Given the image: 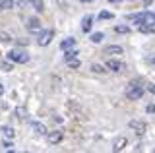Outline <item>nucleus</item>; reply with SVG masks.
Instances as JSON below:
<instances>
[{
    "instance_id": "obj_31",
    "label": "nucleus",
    "mask_w": 155,
    "mask_h": 153,
    "mask_svg": "<svg viewBox=\"0 0 155 153\" xmlns=\"http://www.w3.org/2000/svg\"><path fill=\"white\" fill-rule=\"evenodd\" d=\"M81 2H91V0H81Z\"/></svg>"
},
{
    "instance_id": "obj_20",
    "label": "nucleus",
    "mask_w": 155,
    "mask_h": 153,
    "mask_svg": "<svg viewBox=\"0 0 155 153\" xmlns=\"http://www.w3.org/2000/svg\"><path fill=\"white\" fill-rule=\"evenodd\" d=\"M124 145H126V138H120L118 142H114L113 151H120V149H124Z\"/></svg>"
},
{
    "instance_id": "obj_4",
    "label": "nucleus",
    "mask_w": 155,
    "mask_h": 153,
    "mask_svg": "<svg viewBox=\"0 0 155 153\" xmlns=\"http://www.w3.org/2000/svg\"><path fill=\"white\" fill-rule=\"evenodd\" d=\"M52 39H54V29H41L39 35H37V45L47 47V45H51Z\"/></svg>"
},
{
    "instance_id": "obj_7",
    "label": "nucleus",
    "mask_w": 155,
    "mask_h": 153,
    "mask_svg": "<svg viewBox=\"0 0 155 153\" xmlns=\"http://www.w3.org/2000/svg\"><path fill=\"white\" fill-rule=\"evenodd\" d=\"M45 136H47V140H48V143H51V145H54V143H60V142H62V132H60V130L47 132Z\"/></svg>"
},
{
    "instance_id": "obj_15",
    "label": "nucleus",
    "mask_w": 155,
    "mask_h": 153,
    "mask_svg": "<svg viewBox=\"0 0 155 153\" xmlns=\"http://www.w3.org/2000/svg\"><path fill=\"white\" fill-rule=\"evenodd\" d=\"M132 31L128 25H114V33H118V35H128V33Z\"/></svg>"
},
{
    "instance_id": "obj_11",
    "label": "nucleus",
    "mask_w": 155,
    "mask_h": 153,
    "mask_svg": "<svg viewBox=\"0 0 155 153\" xmlns=\"http://www.w3.org/2000/svg\"><path fill=\"white\" fill-rule=\"evenodd\" d=\"M76 47V39L74 37H68V39H64L60 43V50H68V49H74Z\"/></svg>"
},
{
    "instance_id": "obj_29",
    "label": "nucleus",
    "mask_w": 155,
    "mask_h": 153,
    "mask_svg": "<svg viewBox=\"0 0 155 153\" xmlns=\"http://www.w3.org/2000/svg\"><path fill=\"white\" fill-rule=\"evenodd\" d=\"M151 62H153V64H155V56H153V58H151Z\"/></svg>"
},
{
    "instance_id": "obj_14",
    "label": "nucleus",
    "mask_w": 155,
    "mask_h": 153,
    "mask_svg": "<svg viewBox=\"0 0 155 153\" xmlns=\"http://www.w3.org/2000/svg\"><path fill=\"white\" fill-rule=\"evenodd\" d=\"M14 6H16V2H14V0H0V12H4V10H12Z\"/></svg>"
},
{
    "instance_id": "obj_12",
    "label": "nucleus",
    "mask_w": 155,
    "mask_h": 153,
    "mask_svg": "<svg viewBox=\"0 0 155 153\" xmlns=\"http://www.w3.org/2000/svg\"><path fill=\"white\" fill-rule=\"evenodd\" d=\"M31 128L35 130V134H41V136H45V134H47L45 124H41V122H37V120H33V122H31Z\"/></svg>"
},
{
    "instance_id": "obj_27",
    "label": "nucleus",
    "mask_w": 155,
    "mask_h": 153,
    "mask_svg": "<svg viewBox=\"0 0 155 153\" xmlns=\"http://www.w3.org/2000/svg\"><path fill=\"white\" fill-rule=\"evenodd\" d=\"M145 91H149V93H153V95H155V83H149L147 87H145Z\"/></svg>"
},
{
    "instance_id": "obj_24",
    "label": "nucleus",
    "mask_w": 155,
    "mask_h": 153,
    "mask_svg": "<svg viewBox=\"0 0 155 153\" xmlns=\"http://www.w3.org/2000/svg\"><path fill=\"white\" fill-rule=\"evenodd\" d=\"M0 41H2V43H10V41H12V35H8V33L0 31Z\"/></svg>"
},
{
    "instance_id": "obj_2",
    "label": "nucleus",
    "mask_w": 155,
    "mask_h": 153,
    "mask_svg": "<svg viewBox=\"0 0 155 153\" xmlns=\"http://www.w3.org/2000/svg\"><path fill=\"white\" fill-rule=\"evenodd\" d=\"M6 58L10 62H16V64H25V62H29V54L25 50H19V49H12L6 52Z\"/></svg>"
},
{
    "instance_id": "obj_9",
    "label": "nucleus",
    "mask_w": 155,
    "mask_h": 153,
    "mask_svg": "<svg viewBox=\"0 0 155 153\" xmlns=\"http://www.w3.org/2000/svg\"><path fill=\"white\" fill-rule=\"evenodd\" d=\"M91 27H93V18H91V16H85L84 20H81V31H84V33H89Z\"/></svg>"
},
{
    "instance_id": "obj_13",
    "label": "nucleus",
    "mask_w": 155,
    "mask_h": 153,
    "mask_svg": "<svg viewBox=\"0 0 155 153\" xmlns=\"http://www.w3.org/2000/svg\"><path fill=\"white\" fill-rule=\"evenodd\" d=\"M130 128H134L138 134H143L145 132V124L143 122H138V120H132V122H130Z\"/></svg>"
},
{
    "instance_id": "obj_23",
    "label": "nucleus",
    "mask_w": 155,
    "mask_h": 153,
    "mask_svg": "<svg viewBox=\"0 0 155 153\" xmlns=\"http://www.w3.org/2000/svg\"><path fill=\"white\" fill-rule=\"evenodd\" d=\"M66 62H68V66H70V68H74V70L80 68V60H78V58H70V60H66Z\"/></svg>"
},
{
    "instance_id": "obj_10",
    "label": "nucleus",
    "mask_w": 155,
    "mask_h": 153,
    "mask_svg": "<svg viewBox=\"0 0 155 153\" xmlns=\"http://www.w3.org/2000/svg\"><path fill=\"white\" fill-rule=\"evenodd\" d=\"M140 31H142L143 35H151V33H155V21L142 23V25H140Z\"/></svg>"
},
{
    "instance_id": "obj_26",
    "label": "nucleus",
    "mask_w": 155,
    "mask_h": 153,
    "mask_svg": "<svg viewBox=\"0 0 155 153\" xmlns=\"http://www.w3.org/2000/svg\"><path fill=\"white\" fill-rule=\"evenodd\" d=\"M145 112H147V114H155V105H147V107H145Z\"/></svg>"
},
{
    "instance_id": "obj_19",
    "label": "nucleus",
    "mask_w": 155,
    "mask_h": 153,
    "mask_svg": "<svg viewBox=\"0 0 155 153\" xmlns=\"http://www.w3.org/2000/svg\"><path fill=\"white\" fill-rule=\"evenodd\" d=\"M27 2H29V4H31V6H33V8H35V10H37V12H43V8H45V4H43V2H41V0H27Z\"/></svg>"
},
{
    "instance_id": "obj_5",
    "label": "nucleus",
    "mask_w": 155,
    "mask_h": 153,
    "mask_svg": "<svg viewBox=\"0 0 155 153\" xmlns=\"http://www.w3.org/2000/svg\"><path fill=\"white\" fill-rule=\"evenodd\" d=\"M105 68H109L110 72H122L124 70V62L122 60H116V58H110L105 64Z\"/></svg>"
},
{
    "instance_id": "obj_1",
    "label": "nucleus",
    "mask_w": 155,
    "mask_h": 153,
    "mask_svg": "<svg viewBox=\"0 0 155 153\" xmlns=\"http://www.w3.org/2000/svg\"><path fill=\"white\" fill-rule=\"evenodd\" d=\"M126 20L134 21L136 25H142V23H149L155 21V12H138V14H128Z\"/></svg>"
},
{
    "instance_id": "obj_21",
    "label": "nucleus",
    "mask_w": 155,
    "mask_h": 153,
    "mask_svg": "<svg viewBox=\"0 0 155 153\" xmlns=\"http://www.w3.org/2000/svg\"><path fill=\"white\" fill-rule=\"evenodd\" d=\"M105 39V33L103 31H97V33H91V41L93 43H101Z\"/></svg>"
},
{
    "instance_id": "obj_8",
    "label": "nucleus",
    "mask_w": 155,
    "mask_h": 153,
    "mask_svg": "<svg viewBox=\"0 0 155 153\" xmlns=\"http://www.w3.org/2000/svg\"><path fill=\"white\" fill-rule=\"evenodd\" d=\"M103 52H105V54H122V47H120V45H109V47H105V49H103Z\"/></svg>"
},
{
    "instance_id": "obj_3",
    "label": "nucleus",
    "mask_w": 155,
    "mask_h": 153,
    "mask_svg": "<svg viewBox=\"0 0 155 153\" xmlns=\"http://www.w3.org/2000/svg\"><path fill=\"white\" fill-rule=\"evenodd\" d=\"M143 91H145V87H142L140 83H134V82H132L128 87H126L124 95H126V99H130V101H138V99H142Z\"/></svg>"
},
{
    "instance_id": "obj_18",
    "label": "nucleus",
    "mask_w": 155,
    "mask_h": 153,
    "mask_svg": "<svg viewBox=\"0 0 155 153\" xmlns=\"http://www.w3.org/2000/svg\"><path fill=\"white\" fill-rule=\"evenodd\" d=\"M2 134H4L6 138H10V140L16 136V132H14V128H12V126H2Z\"/></svg>"
},
{
    "instance_id": "obj_30",
    "label": "nucleus",
    "mask_w": 155,
    "mask_h": 153,
    "mask_svg": "<svg viewBox=\"0 0 155 153\" xmlns=\"http://www.w3.org/2000/svg\"><path fill=\"white\" fill-rule=\"evenodd\" d=\"M109 2H118V0H109Z\"/></svg>"
},
{
    "instance_id": "obj_17",
    "label": "nucleus",
    "mask_w": 155,
    "mask_h": 153,
    "mask_svg": "<svg viewBox=\"0 0 155 153\" xmlns=\"http://www.w3.org/2000/svg\"><path fill=\"white\" fill-rule=\"evenodd\" d=\"M97 18H99L101 21H103V20H113V18H114V14H113V12H109V10H101Z\"/></svg>"
},
{
    "instance_id": "obj_25",
    "label": "nucleus",
    "mask_w": 155,
    "mask_h": 153,
    "mask_svg": "<svg viewBox=\"0 0 155 153\" xmlns=\"http://www.w3.org/2000/svg\"><path fill=\"white\" fill-rule=\"evenodd\" d=\"M4 151H14V143L6 142V143H4Z\"/></svg>"
},
{
    "instance_id": "obj_6",
    "label": "nucleus",
    "mask_w": 155,
    "mask_h": 153,
    "mask_svg": "<svg viewBox=\"0 0 155 153\" xmlns=\"http://www.w3.org/2000/svg\"><path fill=\"white\" fill-rule=\"evenodd\" d=\"M25 27H27V31H31V33H39L43 29L41 27V21L37 20V18H29L27 23H25Z\"/></svg>"
},
{
    "instance_id": "obj_28",
    "label": "nucleus",
    "mask_w": 155,
    "mask_h": 153,
    "mask_svg": "<svg viewBox=\"0 0 155 153\" xmlns=\"http://www.w3.org/2000/svg\"><path fill=\"white\" fill-rule=\"evenodd\" d=\"M2 95H4V85L0 83V97H2Z\"/></svg>"
},
{
    "instance_id": "obj_16",
    "label": "nucleus",
    "mask_w": 155,
    "mask_h": 153,
    "mask_svg": "<svg viewBox=\"0 0 155 153\" xmlns=\"http://www.w3.org/2000/svg\"><path fill=\"white\" fill-rule=\"evenodd\" d=\"M80 54L78 52V49L74 47V49H68V50H64V60H70V58H76V56Z\"/></svg>"
},
{
    "instance_id": "obj_22",
    "label": "nucleus",
    "mask_w": 155,
    "mask_h": 153,
    "mask_svg": "<svg viewBox=\"0 0 155 153\" xmlns=\"http://www.w3.org/2000/svg\"><path fill=\"white\" fill-rule=\"evenodd\" d=\"M91 72H95V74H103V72H107V70H105L103 64H91Z\"/></svg>"
}]
</instances>
